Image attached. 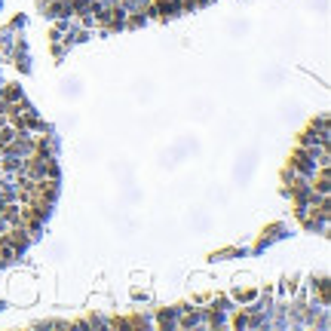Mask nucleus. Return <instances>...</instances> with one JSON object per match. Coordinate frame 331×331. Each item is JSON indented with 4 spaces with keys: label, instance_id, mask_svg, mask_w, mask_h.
Listing matches in <instances>:
<instances>
[{
    "label": "nucleus",
    "instance_id": "obj_1",
    "mask_svg": "<svg viewBox=\"0 0 331 331\" xmlns=\"http://www.w3.org/2000/svg\"><path fill=\"white\" fill-rule=\"evenodd\" d=\"M43 9L49 18H71V3L68 0H43Z\"/></svg>",
    "mask_w": 331,
    "mask_h": 331
},
{
    "label": "nucleus",
    "instance_id": "obj_2",
    "mask_svg": "<svg viewBox=\"0 0 331 331\" xmlns=\"http://www.w3.org/2000/svg\"><path fill=\"white\" fill-rule=\"evenodd\" d=\"M107 325H111V328H147L150 322H147L144 316H129V319H111Z\"/></svg>",
    "mask_w": 331,
    "mask_h": 331
},
{
    "label": "nucleus",
    "instance_id": "obj_3",
    "mask_svg": "<svg viewBox=\"0 0 331 331\" xmlns=\"http://www.w3.org/2000/svg\"><path fill=\"white\" fill-rule=\"evenodd\" d=\"M0 218L12 227V224H18V203L15 200H9V203H0Z\"/></svg>",
    "mask_w": 331,
    "mask_h": 331
},
{
    "label": "nucleus",
    "instance_id": "obj_4",
    "mask_svg": "<svg viewBox=\"0 0 331 331\" xmlns=\"http://www.w3.org/2000/svg\"><path fill=\"white\" fill-rule=\"evenodd\" d=\"M181 0H153V6H157V12H160V18H166V15H178L181 12V6H178Z\"/></svg>",
    "mask_w": 331,
    "mask_h": 331
},
{
    "label": "nucleus",
    "instance_id": "obj_5",
    "mask_svg": "<svg viewBox=\"0 0 331 331\" xmlns=\"http://www.w3.org/2000/svg\"><path fill=\"white\" fill-rule=\"evenodd\" d=\"M0 98H3V104H12V101H18V98H25V95H21V86L9 83V86H0Z\"/></svg>",
    "mask_w": 331,
    "mask_h": 331
},
{
    "label": "nucleus",
    "instance_id": "obj_6",
    "mask_svg": "<svg viewBox=\"0 0 331 331\" xmlns=\"http://www.w3.org/2000/svg\"><path fill=\"white\" fill-rule=\"evenodd\" d=\"M18 166H21V157H0V175H15L18 172Z\"/></svg>",
    "mask_w": 331,
    "mask_h": 331
},
{
    "label": "nucleus",
    "instance_id": "obj_7",
    "mask_svg": "<svg viewBox=\"0 0 331 331\" xmlns=\"http://www.w3.org/2000/svg\"><path fill=\"white\" fill-rule=\"evenodd\" d=\"M313 289L319 292V304L325 307V304H328V279H325V276H322V279H316V282H313Z\"/></svg>",
    "mask_w": 331,
    "mask_h": 331
},
{
    "label": "nucleus",
    "instance_id": "obj_8",
    "mask_svg": "<svg viewBox=\"0 0 331 331\" xmlns=\"http://www.w3.org/2000/svg\"><path fill=\"white\" fill-rule=\"evenodd\" d=\"M157 325H160V328H175V310H163V313L157 316Z\"/></svg>",
    "mask_w": 331,
    "mask_h": 331
},
{
    "label": "nucleus",
    "instance_id": "obj_9",
    "mask_svg": "<svg viewBox=\"0 0 331 331\" xmlns=\"http://www.w3.org/2000/svg\"><path fill=\"white\" fill-rule=\"evenodd\" d=\"M196 322H203V316H200V313H184L181 319H175V325H178V328H190V325H196Z\"/></svg>",
    "mask_w": 331,
    "mask_h": 331
},
{
    "label": "nucleus",
    "instance_id": "obj_10",
    "mask_svg": "<svg viewBox=\"0 0 331 331\" xmlns=\"http://www.w3.org/2000/svg\"><path fill=\"white\" fill-rule=\"evenodd\" d=\"M230 325H233V328H249V325H252V316L239 310V313H236V316L230 319Z\"/></svg>",
    "mask_w": 331,
    "mask_h": 331
},
{
    "label": "nucleus",
    "instance_id": "obj_11",
    "mask_svg": "<svg viewBox=\"0 0 331 331\" xmlns=\"http://www.w3.org/2000/svg\"><path fill=\"white\" fill-rule=\"evenodd\" d=\"M68 3H71V15H80V12H89L92 0H68Z\"/></svg>",
    "mask_w": 331,
    "mask_h": 331
},
{
    "label": "nucleus",
    "instance_id": "obj_12",
    "mask_svg": "<svg viewBox=\"0 0 331 331\" xmlns=\"http://www.w3.org/2000/svg\"><path fill=\"white\" fill-rule=\"evenodd\" d=\"M233 298L249 304V301H255V298H258V292H255V289H246V292H242V289H236V292H233Z\"/></svg>",
    "mask_w": 331,
    "mask_h": 331
},
{
    "label": "nucleus",
    "instance_id": "obj_13",
    "mask_svg": "<svg viewBox=\"0 0 331 331\" xmlns=\"http://www.w3.org/2000/svg\"><path fill=\"white\" fill-rule=\"evenodd\" d=\"M141 21H144V15H141V12H135V15H126V28H138Z\"/></svg>",
    "mask_w": 331,
    "mask_h": 331
}]
</instances>
